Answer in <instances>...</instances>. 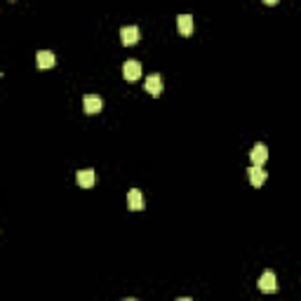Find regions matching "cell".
Returning <instances> with one entry per match:
<instances>
[{"mask_svg": "<svg viewBox=\"0 0 301 301\" xmlns=\"http://www.w3.org/2000/svg\"><path fill=\"white\" fill-rule=\"evenodd\" d=\"M146 92L151 94V97H160V94H162V78H160L158 73L146 78Z\"/></svg>", "mask_w": 301, "mask_h": 301, "instance_id": "cell-8", "label": "cell"}, {"mask_svg": "<svg viewBox=\"0 0 301 301\" xmlns=\"http://www.w3.org/2000/svg\"><path fill=\"white\" fill-rule=\"evenodd\" d=\"M127 207L134 209V212H142V209H144V196H142V190H136V188L129 190V193H127Z\"/></svg>", "mask_w": 301, "mask_h": 301, "instance_id": "cell-9", "label": "cell"}, {"mask_svg": "<svg viewBox=\"0 0 301 301\" xmlns=\"http://www.w3.org/2000/svg\"><path fill=\"white\" fill-rule=\"evenodd\" d=\"M123 75H125V80H129V83L139 80V78H142V64H139V62H125Z\"/></svg>", "mask_w": 301, "mask_h": 301, "instance_id": "cell-5", "label": "cell"}, {"mask_svg": "<svg viewBox=\"0 0 301 301\" xmlns=\"http://www.w3.org/2000/svg\"><path fill=\"white\" fill-rule=\"evenodd\" d=\"M75 181H78L80 188H92L97 184V174H94V170H80L75 174Z\"/></svg>", "mask_w": 301, "mask_h": 301, "instance_id": "cell-4", "label": "cell"}, {"mask_svg": "<svg viewBox=\"0 0 301 301\" xmlns=\"http://www.w3.org/2000/svg\"><path fill=\"white\" fill-rule=\"evenodd\" d=\"M120 40H123V45H136L139 43V29L136 26H125L120 31Z\"/></svg>", "mask_w": 301, "mask_h": 301, "instance_id": "cell-10", "label": "cell"}, {"mask_svg": "<svg viewBox=\"0 0 301 301\" xmlns=\"http://www.w3.org/2000/svg\"><path fill=\"white\" fill-rule=\"evenodd\" d=\"M36 64H38V68L47 71V68H52L57 64V57L52 54V52H47V49H40V52L36 54Z\"/></svg>", "mask_w": 301, "mask_h": 301, "instance_id": "cell-7", "label": "cell"}, {"mask_svg": "<svg viewBox=\"0 0 301 301\" xmlns=\"http://www.w3.org/2000/svg\"><path fill=\"white\" fill-rule=\"evenodd\" d=\"M177 29L181 36L188 38L190 33H193V17L190 14H181V17H177Z\"/></svg>", "mask_w": 301, "mask_h": 301, "instance_id": "cell-11", "label": "cell"}, {"mask_svg": "<svg viewBox=\"0 0 301 301\" xmlns=\"http://www.w3.org/2000/svg\"><path fill=\"white\" fill-rule=\"evenodd\" d=\"M250 160L254 167H264V162L268 160V148L264 144H254V148L250 151Z\"/></svg>", "mask_w": 301, "mask_h": 301, "instance_id": "cell-2", "label": "cell"}, {"mask_svg": "<svg viewBox=\"0 0 301 301\" xmlns=\"http://www.w3.org/2000/svg\"><path fill=\"white\" fill-rule=\"evenodd\" d=\"M125 301H136V299H125Z\"/></svg>", "mask_w": 301, "mask_h": 301, "instance_id": "cell-13", "label": "cell"}, {"mask_svg": "<svg viewBox=\"0 0 301 301\" xmlns=\"http://www.w3.org/2000/svg\"><path fill=\"white\" fill-rule=\"evenodd\" d=\"M259 289L266 292V294H273L278 289V278L273 270H264V273H261V278H259Z\"/></svg>", "mask_w": 301, "mask_h": 301, "instance_id": "cell-1", "label": "cell"}, {"mask_svg": "<svg viewBox=\"0 0 301 301\" xmlns=\"http://www.w3.org/2000/svg\"><path fill=\"white\" fill-rule=\"evenodd\" d=\"M266 179H268V174H266L264 167H250V184L254 186V188H261V186L266 184Z\"/></svg>", "mask_w": 301, "mask_h": 301, "instance_id": "cell-6", "label": "cell"}, {"mask_svg": "<svg viewBox=\"0 0 301 301\" xmlns=\"http://www.w3.org/2000/svg\"><path fill=\"white\" fill-rule=\"evenodd\" d=\"M177 301H193V299H188V296H181V299H177Z\"/></svg>", "mask_w": 301, "mask_h": 301, "instance_id": "cell-12", "label": "cell"}, {"mask_svg": "<svg viewBox=\"0 0 301 301\" xmlns=\"http://www.w3.org/2000/svg\"><path fill=\"white\" fill-rule=\"evenodd\" d=\"M101 106H104V101H101L97 94H87V97L83 99V108H85L87 116H97V113L101 111Z\"/></svg>", "mask_w": 301, "mask_h": 301, "instance_id": "cell-3", "label": "cell"}]
</instances>
